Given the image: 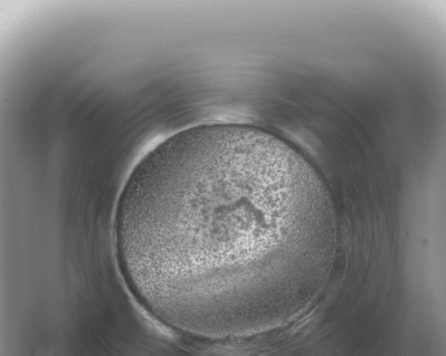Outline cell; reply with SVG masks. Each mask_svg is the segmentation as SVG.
<instances>
[{
  "mask_svg": "<svg viewBox=\"0 0 446 356\" xmlns=\"http://www.w3.org/2000/svg\"><path fill=\"white\" fill-rule=\"evenodd\" d=\"M325 186L281 139L211 134L169 152L146 178L134 220L152 313L209 335L253 332L290 308L301 269L328 235Z\"/></svg>",
  "mask_w": 446,
  "mask_h": 356,
  "instance_id": "6da1fadb",
  "label": "cell"
}]
</instances>
